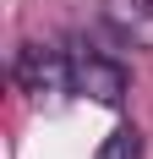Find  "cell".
Returning <instances> with one entry per match:
<instances>
[{
	"label": "cell",
	"mask_w": 153,
	"mask_h": 159,
	"mask_svg": "<svg viewBox=\"0 0 153 159\" xmlns=\"http://www.w3.org/2000/svg\"><path fill=\"white\" fill-rule=\"evenodd\" d=\"M11 82L28 99H60L71 93V55H60L49 44H22L11 61Z\"/></svg>",
	"instance_id": "1"
},
{
	"label": "cell",
	"mask_w": 153,
	"mask_h": 159,
	"mask_svg": "<svg viewBox=\"0 0 153 159\" xmlns=\"http://www.w3.org/2000/svg\"><path fill=\"white\" fill-rule=\"evenodd\" d=\"M126 88H131V77H126V66L115 55H104V49H76L71 55V93L93 99L104 110H120Z\"/></svg>",
	"instance_id": "2"
},
{
	"label": "cell",
	"mask_w": 153,
	"mask_h": 159,
	"mask_svg": "<svg viewBox=\"0 0 153 159\" xmlns=\"http://www.w3.org/2000/svg\"><path fill=\"white\" fill-rule=\"evenodd\" d=\"M93 159H142V132L137 126H115Z\"/></svg>",
	"instance_id": "3"
},
{
	"label": "cell",
	"mask_w": 153,
	"mask_h": 159,
	"mask_svg": "<svg viewBox=\"0 0 153 159\" xmlns=\"http://www.w3.org/2000/svg\"><path fill=\"white\" fill-rule=\"evenodd\" d=\"M109 11L126 28H153V0H109Z\"/></svg>",
	"instance_id": "4"
}]
</instances>
